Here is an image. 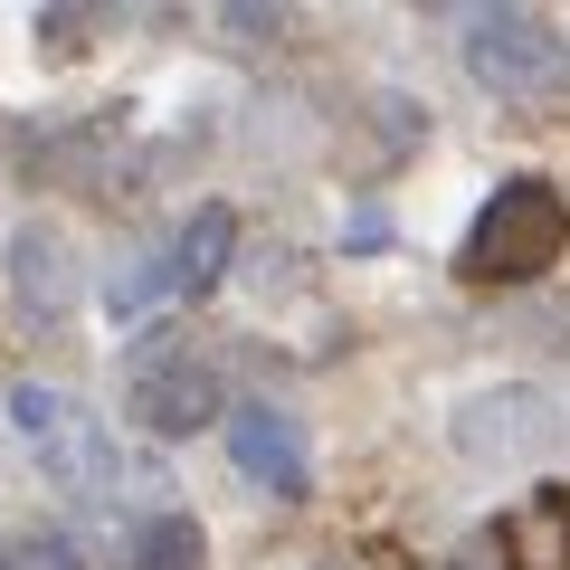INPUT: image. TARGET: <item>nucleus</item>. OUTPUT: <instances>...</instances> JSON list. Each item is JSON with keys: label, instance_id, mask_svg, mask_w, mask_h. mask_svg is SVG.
I'll list each match as a JSON object with an SVG mask.
<instances>
[{"label": "nucleus", "instance_id": "nucleus-7", "mask_svg": "<svg viewBox=\"0 0 570 570\" xmlns=\"http://www.w3.org/2000/svg\"><path fill=\"white\" fill-rule=\"evenodd\" d=\"M504 551H513V570H570V494L542 485L532 504H513L504 513Z\"/></svg>", "mask_w": 570, "mask_h": 570}, {"label": "nucleus", "instance_id": "nucleus-3", "mask_svg": "<svg viewBox=\"0 0 570 570\" xmlns=\"http://www.w3.org/2000/svg\"><path fill=\"white\" fill-rule=\"evenodd\" d=\"M0 305L20 314L29 333H58L77 314V247L58 219H20L0 238Z\"/></svg>", "mask_w": 570, "mask_h": 570}, {"label": "nucleus", "instance_id": "nucleus-11", "mask_svg": "<svg viewBox=\"0 0 570 570\" xmlns=\"http://www.w3.org/2000/svg\"><path fill=\"white\" fill-rule=\"evenodd\" d=\"M10 419H20L29 438H48V428L67 419V400H58V390H39V381H20V390H10Z\"/></svg>", "mask_w": 570, "mask_h": 570}, {"label": "nucleus", "instance_id": "nucleus-8", "mask_svg": "<svg viewBox=\"0 0 570 570\" xmlns=\"http://www.w3.org/2000/svg\"><path fill=\"white\" fill-rule=\"evenodd\" d=\"M39 456H48V485H67V494H105L115 485V448H105V428L77 419V409L39 438Z\"/></svg>", "mask_w": 570, "mask_h": 570}, {"label": "nucleus", "instance_id": "nucleus-1", "mask_svg": "<svg viewBox=\"0 0 570 570\" xmlns=\"http://www.w3.org/2000/svg\"><path fill=\"white\" fill-rule=\"evenodd\" d=\"M561 247H570L561 190H551V181H504V190H485V209L466 219L456 276H466V285H523V276H542Z\"/></svg>", "mask_w": 570, "mask_h": 570}, {"label": "nucleus", "instance_id": "nucleus-10", "mask_svg": "<svg viewBox=\"0 0 570 570\" xmlns=\"http://www.w3.org/2000/svg\"><path fill=\"white\" fill-rule=\"evenodd\" d=\"M200 561H209V532L190 513H153L134 532V551H124V570H200Z\"/></svg>", "mask_w": 570, "mask_h": 570}, {"label": "nucleus", "instance_id": "nucleus-9", "mask_svg": "<svg viewBox=\"0 0 570 570\" xmlns=\"http://www.w3.org/2000/svg\"><path fill=\"white\" fill-rule=\"evenodd\" d=\"M142 419L163 428V438H190V428H209V419H219V381H209L200 362L153 371V381H142Z\"/></svg>", "mask_w": 570, "mask_h": 570}, {"label": "nucleus", "instance_id": "nucleus-4", "mask_svg": "<svg viewBox=\"0 0 570 570\" xmlns=\"http://www.w3.org/2000/svg\"><path fill=\"white\" fill-rule=\"evenodd\" d=\"M228 456H238V475L257 494H305L314 485V448H305V428L285 419V409H238L228 419Z\"/></svg>", "mask_w": 570, "mask_h": 570}, {"label": "nucleus", "instance_id": "nucleus-12", "mask_svg": "<svg viewBox=\"0 0 570 570\" xmlns=\"http://www.w3.org/2000/svg\"><path fill=\"white\" fill-rule=\"evenodd\" d=\"M324 570H343V561H324Z\"/></svg>", "mask_w": 570, "mask_h": 570}, {"label": "nucleus", "instance_id": "nucleus-5", "mask_svg": "<svg viewBox=\"0 0 570 570\" xmlns=\"http://www.w3.org/2000/svg\"><path fill=\"white\" fill-rule=\"evenodd\" d=\"M532 438H551V409L532 400V390H485V400L456 409V448L466 456H513V448H532Z\"/></svg>", "mask_w": 570, "mask_h": 570}, {"label": "nucleus", "instance_id": "nucleus-6", "mask_svg": "<svg viewBox=\"0 0 570 570\" xmlns=\"http://www.w3.org/2000/svg\"><path fill=\"white\" fill-rule=\"evenodd\" d=\"M228 247H238V209H228V200H200V209L181 219V238H171V285H181V295H219Z\"/></svg>", "mask_w": 570, "mask_h": 570}, {"label": "nucleus", "instance_id": "nucleus-2", "mask_svg": "<svg viewBox=\"0 0 570 570\" xmlns=\"http://www.w3.org/2000/svg\"><path fill=\"white\" fill-rule=\"evenodd\" d=\"M466 77L494 86L504 105H542L570 96V39L532 10H475L466 20Z\"/></svg>", "mask_w": 570, "mask_h": 570}]
</instances>
